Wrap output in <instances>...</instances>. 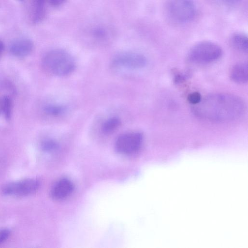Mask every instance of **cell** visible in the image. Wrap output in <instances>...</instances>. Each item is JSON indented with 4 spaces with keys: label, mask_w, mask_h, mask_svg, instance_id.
Masks as SVG:
<instances>
[{
    "label": "cell",
    "mask_w": 248,
    "mask_h": 248,
    "mask_svg": "<svg viewBox=\"0 0 248 248\" xmlns=\"http://www.w3.org/2000/svg\"><path fill=\"white\" fill-rule=\"evenodd\" d=\"M44 110L49 115L57 117L65 114L67 107L63 105L50 104L46 106Z\"/></svg>",
    "instance_id": "obj_14"
},
{
    "label": "cell",
    "mask_w": 248,
    "mask_h": 248,
    "mask_svg": "<svg viewBox=\"0 0 248 248\" xmlns=\"http://www.w3.org/2000/svg\"><path fill=\"white\" fill-rule=\"evenodd\" d=\"M121 119L117 116L108 118L101 126V130L105 134H110L117 129L121 124Z\"/></svg>",
    "instance_id": "obj_12"
},
{
    "label": "cell",
    "mask_w": 248,
    "mask_h": 248,
    "mask_svg": "<svg viewBox=\"0 0 248 248\" xmlns=\"http://www.w3.org/2000/svg\"><path fill=\"white\" fill-rule=\"evenodd\" d=\"M187 100L190 104L195 105L201 101L202 97L199 93L195 92L188 94Z\"/></svg>",
    "instance_id": "obj_18"
},
{
    "label": "cell",
    "mask_w": 248,
    "mask_h": 248,
    "mask_svg": "<svg viewBox=\"0 0 248 248\" xmlns=\"http://www.w3.org/2000/svg\"><path fill=\"white\" fill-rule=\"evenodd\" d=\"M142 142L143 135L140 132H127L118 137L115 142V148L120 154L131 155L140 150Z\"/></svg>",
    "instance_id": "obj_6"
},
{
    "label": "cell",
    "mask_w": 248,
    "mask_h": 248,
    "mask_svg": "<svg viewBox=\"0 0 248 248\" xmlns=\"http://www.w3.org/2000/svg\"><path fill=\"white\" fill-rule=\"evenodd\" d=\"M3 49H4V45H3V43H2V42H1L0 41V56L2 53Z\"/></svg>",
    "instance_id": "obj_22"
},
{
    "label": "cell",
    "mask_w": 248,
    "mask_h": 248,
    "mask_svg": "<svg viewBox=\"0 0 248 248\" xmlns=\"http://www.w3.org/2000/svg\"><path fill=\"white\" fill-rule=\"evenodd\" d=\"M11 110L12 102L9 97L4 96L0 99V113L3 112L7 119L11 117Z\"/></svg>",
    "instance_id": "obj_15"
},
{
    "label": "cell",
    "mask_w": 248,
    "mask_h": 248,
    "mask_svg": "<svg viewBox=\"0 0 248 248\" xmlns=\"http://www.w3.org/2000/svg\"><path fill=\"white\" fill-rule=\"evenodd\" d=\"M50 4L54 7H59L62 5L66 0H48Z\"/></svg>",
    "instance_id": "obj_20"
},
{
    "label": "cell",
    "mask_w": 248,
    "mask_h": 248,
    "mask_svg": "<svg viewBox=\"0 0 248 248\" xmlns=\"http://www.w3.org/2000/svg\"><path fill=\"white\" fill-rule=\"evenodd\" d=\"M74 190L72 182L67 178L58 180L52 186L50 194L52 198L62 200L68 197Z\"/></svg>",
    "instance_id": "obj_8"
},
{
    "label": "cell",
    "mask_w": 248,
    "mask_h": 248,
    "mask_svg": "<svg viewBox=\"0 0 248 248\" xmlns=\"http://www.w3.org/2000/svg\"><path fill=\"white\" fill-rule=\"evenodd\" d=\"M221 2L226 5H233L237 3L240 0H219Z\"/></svg>",
    "instance_id": "obj_21"
},
{
    "label": "cell",
    "mask_w": 248,
    "mask_h": 248,
    "mask_svg": "<svg viewBox=\"0 0 248 248\" xmlns=\"http://www.w3.org/2000/svg\"><path fill=\"white\" fill-rule=\"evenodd\" d=\"M245 110V102L240 97L226 93L209 94L193 108L197 116L218 122L236 120L243 115Z\"/></svg>",
    "instance_id": "obj_1"
},
{
    "label": "cell",
    "mask_w": 248,
    "mask_h": 248,
    "mask_svg": "<svg viewBox=\"0 0 248 248\" xmlns=\"http://www.w3.org/2000/svg\"><path fill=\"white\" fill-rule=\"evenodd\" d=\"M11 231L7 228L0 229V244L5 241L10 236Z\"/></svg>",
    "instance_id": "obj_19"
},
{
    "label": "cell",
    "mask_w": 248,
    "mask_h": 248,
    "mask_svg": "<svg viewBox=\"0 0 248 248\" xmlns=\"http://www.w3.org/2000/svg\"><path fill=\"white\" fill-rule=\"evenodd\" d=\"M147 59L142 54L134 52H123L116 55L112 60L113 66L129 69H139L145 66Z\"/></svg>",
    "instance_id": "obj_7"
},
{
    "label": "cell",
    "mask_w": 248,
    "mask_h": 248,
    "mask_svg": "<svg viewBox=\"0 0 248 248\" xmlns=\"http://www.w3.org/2000/svg\"><path fill=\"white\" fill-rule=\"evenodd\" d=\"M41 147L45 151L52 152L58 148V144L53 140L46 139L42 142Z\"/></svg>",
    "instance_id": "obj_16"
},
{
    "label": "cell",
    "mask_w": 248,
    "mask_h": 248,
    "mask_svg": "<svg viewBox=\"0 0 248 248\" xmlns=\"http://www.w3.org/2000/svg\"><path fill=\"white\" fill-rule=\"evenodd\" d=\"M93 35L98 40H103L107 36V31L103 28H96L93 30Z\"/></svg>",
    "instance_id": "obj_17"
},
{
    "label": "cell",
    "mask_w": 248,
    "mask_h": 248,
    "mask_svg": "<svg viewBox=\"0 0 248 248\" xmlns=\"http://www.w3.org/2000/svg\"><path fill=\"white\" fill-rule=\"evenodd\" d=\"M222 55V50L217 44L211 41H202L195 45L188 53L191 62L199 63L214 62Z\"/></svg>",
    "instance_id": "obj_3"
},
{
    "label": "cell",
    "mask_w": 248,
    "mask_h": 248,
    "mask_svg": "<svg viewBox=\"0 0 248 248\" xmlns=\"http://www.w3.org/2000/svg\"><path fill=\"white\" fill-rule=\"evenodd\" d=\"M33 48V43L28 39H19L13 42L10 46L11 52L16 56H25L29 54Z\"/></svg>",
    "instance_id": "obj_9"
},
{
    "label": "cell",
    "mask_w": 248,
    "mask_h": 248,
    "mask_svg": "<svg viewBox=\"0 0 248 248\" xmlns=\"http://www.w3.org/2000/svg\"><path fill=\"white\" fill-rule=\"evenodd\" d=\"M230 77L234 82L243 84L248 79V66L247 62H240L235 64L232 68Z\"/></svg>",
    "instance_id": "obj_10"
},
{
    "label": "cell",
    "mask_w": 248,
    "mask_h": 248,
    "mask_svg": "<svg viewBox=\"0 0 248 248\" xmlns=\"http://www.w3.org/2000/svg\"><path fill=\"white\" fill-rule=\"evenodd\" d=\"M43 66L49 74L58 77L68 76L76 67L73 56L66 50L56 49L48 52L44 57Z\"/></svg>",
    "instance_id": "obj_2"
},
{
    "label": "cell",
    "mask_w": 248,
    "mask_h": 248,
    "mask_svg": "<svg viewBox=\"0 0 248 248\" xmlns=\"http://www.w3.org/2000/svg\"><path fill=\"white\" fill-rule=\"evenodd\" d=\"M231 44L236 49L243 53L248 50V40L246 35L243 33L236 32L231 38Z\"/></svg>",
    "instance_id": "obj_11"
},
{
    "label": "cell",
    "mask_w": 248,
    "mask_h": 248,
    "mask_svg": "<svg viewBox=\"0 0 248 248\" xmlns=\"http://www.w3.org/2000/svg\"><path fill=\"white\" fill-rule=\"evenodd\" d=\"M46 0H33V21L38 22L42 20L45 15Z\"/></svg>",
    "instance_id": "obj_13"
},
{
    "label": "cell",
    "mask_w": 248,
    "mask_h": 248,
    "mask_svg": "<svg viewBox=\"0 0 248 248\" xmlns=\"http://www.w3.org/2000/svg\"><path fill=\"white\" fill-rule=\"evenodd\" d=\"M40 182L36 178H27L5 184L1 188L4 195L12 197H24L36 192Z\"/></svg>",
    "instance_id": "obj_5"
},
{
    "label": "cell",
    "mask_w": 248,
    "mask_h": 248,
    "mask_svg": "<svg viewBox=\"0 0 248 248\" xmlns=\"http://www.w3.org/2000/svg\"><path fill=\"white\" fill-rule=\"evenodd\" d=\"M167 12L173 20L186 23L191 20L196 14V6L192 0H170Z\"/></svg>",
    "instance_id": "obj_4"
}]
</instances>
